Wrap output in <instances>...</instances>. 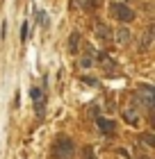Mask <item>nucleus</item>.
<instances>
[{
  "label": "nucleus",
  "mask_w": 155,
  "mask_h": 159,
  "mask_svg": "<svg viewBox=\"0 0 155 159\" xmlns=\"http://www.w3.org/2000/svg\"><path fill=\"white\" fill-rule=\"evenodd\" d=\"M73 152H75V146L69 136H57L55 148H53V157L55 159H71Z\"/></svg>",
  "instance_id": "1"
},
{
  "label": "nucleus",
  "mask_w": 155,
  "mask_h": 159,
  "mask_svg": "<svg viewBox=\"0 0 155 159\" xmlns=\"http://www.w3.org/2000/svg\"><path fill=\"white\" fill-rule=\"evenodd\" d=\"M151 37H153V27H148V30H146V37H144V48H148Z\"/></svg>",
  "instance_id": "10"
},
{
  "label": "nucleus",
  "mask_w": 155,
  "mask_h": 159,
  "mask_svg": "<svg viewBox=\"0 0 155 159\" xmlns=\"http://www.w3.org/2000/svg\"><path fill=\"white\" fill-rule=\"evenodd\" d=\"M109 9H112V16L119 18V20H123V23H130V20L135 18V11H132L128 5H123V2H112Z\"/></svg>",
  "instance_id": "2"
},
{
  "label": "nucleus",
  "mask_w": 155,
  "mask_h": 159,
  "mask_svg": "<svg viewBox=\"0 0 155 159\" xmlns=\"http://www.w3.org/2000/svg\"><path fill=\"white\" fill-rule=\"evenodd\" d=\"M96 37L103 39V41H107L109 37H112V34H109V27L107 25H98V27H96Z\"/></svg>",
  "instance_id": "7"
},
{
  "label": "nucleus",
  "mask_w": 155,
  "mask_h": 159,
  "mask_svg": "<svg viewBox=\"0 0 155 159\" xmlns=\"http://www.w3.org/2000/svg\"><path fill=\"white\" fill-rule=\"evenodd\" d=\"M27 37H30V25H27V20H25V23L21 25V39L27 41Z\"/></svg>",
  "instance_id": "8"
},
{
  "label": "nucleus",
  "mask_w": 155,
  "mask_h": 159,
  "mask_svg": "<svg viewBox=\"0 0 155 159\" xmlns=\"http://www.w3.org/2000/svg\"><path fill=\"white\" fill-rule=\"evenodd\" d=\"M30 98H32V100H39V98H41V91H39V89H32V91H30Z\"/></svg>",
  "instance_id": "14"
},
{
  "label": "nucleus",
  "mask_w": 155,
  "mask_h": 159,
  "mask_svg": "<svg viewBox=\"0 0 155 159\" xmlns=\"http://www.w3.org/2000/svg\"><path fill=\"white\" fill-rule=\"evenodd\" d=\"M39 23H41L43 27H48L50 20H48V14H46V11H39Z\"/></svg>",
  "instance_id": "9"
},
{
  "label": "nucleus",
  "mask_w": 155,
  "mask_h": 159,
  "mask_svg": "<svg viewBox=\"0 0 155 159\" xmlns=\"http://www.w3.org/2000/svg\"><path fill=\"white\" fill-rule=\"evenodd\" d=\"M144 141H146V146H153V134H144Z\"/></svg>",
  "instance_id": "15"
},
{
  "label": "nucleus",
  "mask_w": 155,
  "mask_h": 159,
  "mask_svg": "<svg viewBox=\"0 0 155 159\" xmlns=\"http://www.w3.org/2000/svg\"><path fill=\"white\" fill-rule=\"evenodd\" d=\"M85 159H96V157H94V148H91V146H87V148H85Z\"/></svg>",
  "instance_id": "12"
},
{
  "label": "nucleus",
  "mask_w": 155,
  "mask_h": 159,
  "mask_svg": "<svg viewBox=\"0 0 155 159\" xmlns=\"http://www.w3.org/2000/svg\"><path fill=\"white\" fill-rule=\"evenodd\" d=\"M75 5H80L82 9H89V7H91V0H75Z\"/></svg>",
  "instance_id": "11"
},
{
  "label": "nucleus",
  "mask_w": 155,
  "mask_h": 159,
  "mask_svg": "<svg viewBox=\"0 0 155 159\" xmlns=\"http://www.w3.org/2000/svg\"><path fill=\"white\" fill-rule=\"evenodd\" d=\"M123 118L128 120L130 125H137V120H139V116H137L135 109H123Z\"/></svg>",
  "instance_id": "6"
},
{
  "label": "nucleus",
  "mask_w": 155,
  "mask_h": 159,
  "mask_svg": "<svg viewBox=\"0 0 155 159\" xmlns=\"http://www.w3.org/2000/svg\"><path fill=\"white\" fill-rule=\"evenodd\" d=\"M116 41L123 43V46H125V43H130V30H128V27H119V32H116Z\"/></svg>",
  "instance_id": "5"
},
{
  "label": "nucleus",
  "mask_w": 155,
  "mask_h": 159,
  "mask_svg": "<svg viewBox=\"0 0 155 159\" xmlns=\"http://www.w3.org/2000/svg\"><path fill=\"white\" fill-rule=\"evenodd\" d=\"M96 125H98V129H100V132L103 134H114V127H116V123L114 120H109V118H98V120H96Z\"/></svg>",
  "instance_id": "3"
},
{
  "label": "nucleus",
  "mask_w": 155,
  "mask_h": 159,
  "mask_svg": "<svg viewBox=\"0 0 155 159\" xmlns=\"http://www.w3.org/2000/svg\"><path fill=\"white\" fill-rule=\"evenodd\" d=\"M80 50V32H73L69 37V52H78Z\"/></svg>",
  "instance_id": "4"
},
{
  "label": "nucleus",
  "mask_w": 155,
  "mask_h": 159,
  "mask_svg": "<svg viewBox=\"0 0 155 159\" xmlns=\"http://www.w3.org/2000/svg\"><path fill=\"white\" fill-rule=\"evenodd\" d=\"M80 66H82V68H89V66H91V59H89V57H82V59H80Z\"/></svg>",
  "instance_id": "13"
}]
</instances>
